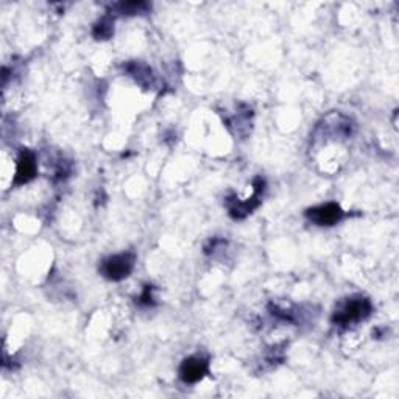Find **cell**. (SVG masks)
<instances>
[{
	"label": "cell",
	"mask_w": 399,
	"mask_h": 399,
	"mask_svg": "<svg viewBox=\"0 0 399 399\" xmlns=\"http://www.w3.org/2000/svg\"><path fill=\"white\" fill-rule=\"evenodd\" d=\"M372 312V304L365 298H351L335 312L332 321L340 326H348L367 318Z\"/></svg>",
	"instance_id": "1"
},
{
	"label": "cell",
	"mask_w": 399,
	"mask_h": 399,
	"mask_svg": "<svg viewBox=\"0 0 399 399\" xmlns=\"http://www.w3.org/2000/svg\"><path fill=\"white\" fill-rule=\"evenodd\" d=\"M136 264V256L131 253H122V254H115L105 259L100 265L102 275L108 277L111 281H120L125 280L126 276H130V273L135 269Z\"/></svg>",
	"instance_id": "2"
},
{
	"label": "cell",
	"mask_w": 399,
	"mask_h": 399,
	"mask_svg": "<svg viewBox=\"0 0 399 399\" xmlns=\"http://www.w3.org/2000/svg\"><path fill=\"white\" fill-rule=\"evenodd\" d=\"M306 216L310 222H314L318 227H331V225H335L340 222L345 216V212L342 211V207L335 203H326V205H320L317 207H312Z\"/></svg>",
	"instance_id": "3"
},
{
	"label": "cell",
	"mask_w": 399,
	"mask_h": 399,
	"mask_svg": "<svg viewBox=\"0 0 399 399\" xmlns=\"http://www.w3.org/2000/svg\"><path fill=\"white\" fill-rule=\"evenodd\" d=\"M207 373V362L201 357H189L179 368V376L186 384H195Z\"/></svg>",
	"instance_id": "4"
},
{
	"label": "cell",
	"mask_w": 399,
	"mask_h": 399,
	"mask_svg": "<svg viewBox=\"0 0 399 399\" xmlns=\"http://www.w3.org/2000/svg\"><path fill=\"white\" fill-rule=\"evenodd\" d=\"M36 159H34L33 153L30 152H22L19 159H17V170H16V178L14 184H25L28 181H32L36 175Z\"/></svg>",
	"instance_id": "5"
},
{
	"label": "cell",
	"mask_w": 399,
	"mask_h": 399,
	"mask_svg": "<svg viewBox=\"0 0 399 399\" xmlns=\"http://www.w3.org/2000/svg\"><path fill=\"white\" fill-rule=\"evenodd\" d=\"M111 33H113V22L109 19L100 21L94 28V36L97 39H106L111 36Z\"/></svg>",
	"instance_id": "6"
},
{
	"label": "cell",
	"mask_w": 399,
	"mask_h": 399,
	"mask_svg": "<svg viewBox=\"0 0 399 399\" xmlns=\"http://www.w3.org/2000/svg\"><path fill=\"white\" fill-rule=\"evenodd\" d=\"M120 11L126 14H136V13H144L148 8L147 3L144 2H128V3H120Z\"/></svg>",
	"instance_id": "7"
}]
</instances>
